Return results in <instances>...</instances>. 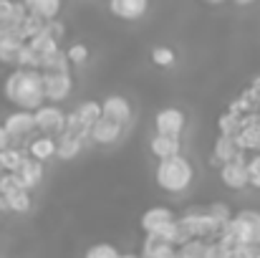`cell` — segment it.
Returning <instances> with one entry per match:
<instances>
[{"mask_svg":"<svg viewBox=\"0 0 260 258\" xmlns=\"http://www.w3.org/2000/svg\"><path fill=\"white\" fill-rule=\"evenodd\" d=\"M174 220V213L170 208H165V205H154V208H147L144 213H142V231L147 233V236H157V233H162L167 225H172Z\"/></svg>","mask_w":260,"mask_h":258,"instance_id":"obj_8","label":"cell"},{"mask_svg":"<svg viewBox=\"0 0 260 258\" xmlns=\"http://www.w3.org/2000/svg\"><path fill=\"white\" fill-rule=\"evenodd\" d=\"M149 150H152V155L162 162V160H170V157H179L182 142H179V139H170V137L154 134V137L149 139Z\"/></svg>","mask_w":260,"mask_h":258,"instance_id":"obj_15","label":"cell"},{"mask_svg":"<svg viewBox=\"0 0 260 258\" xmlns=\"http://www.w3.org/2000/svg\"><path fill=\"white\" fill-rule=\"evenodd\" d=\"M25 160H28V155H25V150L18 147V145H13L10 150L0 152V167H3V172H10V175L20 172V167L25 165Z\"/></svg>","mask_w":260,"mask_h":258,"instance_id":"obj_19","label":"cell"},{"mask_svg":"<svg viewBox=\"0 0 260 258\" xmlns=\"http://www.w3.org/2000/svg\"><path fill=\"white\" fill-rule=\"evenodd\" d=\"M46 33L53 36L56 41H61V38L66 36V25H63L61 20H51V23H46Z\"/></svg>","mask_w":260,"mask_h":258,"instance_id":"obj_33","label":"cell"},{"mask_svg":"<svg viewBox=\"0 0 260 258\" xmlns=\"http://www.w3.org/2000/svg\"><path fill=\"white\" fill-rule=\"evenodd\" d=\"M3 94L10 104H15L20 111H38L46 101V86H43V74L41 71H23L15 69L5 84Z\"/></svg>","mask_w":260,"mask_h":258,"instance_id":"obj_1","label":"cell"},{"mask_svg":"<svg viewBox=\"0 0 260 258\" xmlns=\"http://www.w3.org/2000/svg\"><path fill=\"white\" fill-rule=\"evenodd\" d=\"M84 258H121V253L111 243H96V246L88 248Z\"/></svg>","mask_w":260,"mask_h":258,"instance_id":"obj_28","label":"cell"},{"mask_svg":"<svg viewBox=\"0 0 260 258\" xmlns=\"http://www.w3.org/2000/svg\"><path fill=\"white\" fill-rule=\"evenodd\" d=\"M205 258H230V248L225 243H220V241H210Z\"/></svg>","mask_w":260,"mask_h":258,"instance_id":"obj_32","label":"cell"},{"mask_svg":"<svg viewBox=\"0 0 260 258\" xmlns=\"http://www.w3.org/2000/svg\"><path fill=\"white\" fill-rule=\"evenodd\" d=\"M43 86H46V99L48 101H66L71 96V74L66 76H56V74H43Z\"/></svg>","mask_w":260,"mask_h":258,"instance_id":"obj_11","label":"cell"},{"mask_svg":"<svg viewBox=\"0 0 260 258\" xmlns=\"http://www.w3.org/2000/svg\"><path fill=\"white\" fill-rule=\"evenodd\" d=\"M192 177H194V167L187 157H170V160H162L154 170V180L157 185L165 190V192H172L179 195L184 192L189 185H192Z\"/></svg>","mask_w":260,"mask_h":258,"instance_id":"obj_3","label":"cell"},{"mask_svg":"<svg viewBox=\"0 0 260 258\" xmlns=\"http://www.w3.org/2000/svg\"><path fill=\"white\" fill-rule=\"evenodd\" d=\"M184 124H187V117H184L182 109L165 106V109H159L157 117H154V134L170 137V139H179L182 132H184Z\"/></svg>","mask_w":260,"mask_h":258,"instance_id":"obj_5","label":"cell"},{"mask_svg":"<svg viewBox=\"0 0 260 258\" xmlns=\"http://www.w3.org/2000/svg\"><path fill=\"white\" fill-rule=\"evenodd\" d=\"M121 258H142V256H137V253H121Z\"/></svg>","mask_w":260,"mask_h":258,"instance_id":"obj_36","label":"cell"},{"mask_svg":"<svg viewBox=\"0 0 260 258\" xmlns=\"http://www.w3.org/2000/svg\"><path fill=\"white\" fill-rule=\"evenodd\" d=\"M20 3H10V0H0V23H8L13 18H18Z\"/></svg>","mask_w":260,"mask_h":258,"instance_id":"obj_30","label":"cell"},{"mask_svg":"<svg viewBox=\"0 0 260 258\" xmlns=\"http://www.w3.org/2000/svg\"><path fill=\"white\" fill-rule=\"evenodd\" d=\"M18 177H20V182H23V187L30 192L41 180H43V162H38V160H33V157H28L25 160V165L20 167V172H15Z\"/></svg>","mask_w":260,"mask_h":258,"instance_id":"obj_17","label":"cell"},{"mask_svg":"<svg viewBox=\"0 0 260 258\" xmlns=\"http://www.w3.org/2000/svg\"><path fill=\"white\" fill-rule=\"evenodd\" d=\"M248 172H250V187L260 190V152L248 160Z\"/></svg>","mask_w":260,"mask_h":258,"instance_id":"obj_31","label":"cell"},{"mask_svg":"<svg viewBox=\"0 0 260 258\" xmlns=\"http://www.w3.org/2000/svg\"><path fill=\"white\" fill-rule=\"evenodd\" d=\"M255 256H258V251L250 248V246H238V248L230 251V258H255Z\"/></svg>","mask_w":260,"mask_h":258,"instance_id":"obj_34","label":"cell"},{"mask_svg":"<svg viewBox=\"0 0 260 258\" xmlns=\"http://www.w3.org/2000/svg\"><path fill=\"white\" fill-rule=\"evenodd\" d=\"M217 129H220V137H233V139H238V137L243 134V129H245V117H240V114H235V111L228 109L225 114H220Z\"/></svg>","mask_w":260,"mask_h":258,"instance_id":"obj_16","label":"cell"},{"mask_svg":"<svg viewBox=\"0 0 260 258\" xmlns=\"http://www.w3.org/2000/svg\"><path fill=\"white\" fill-rule=\"evenodd\" d=\"M66 119L69 114L58 106V104H43L38 111H36V124H38V132L46 134V137H61L66 132Z\"/></svg>","mask_w":260,"mask_h":258,"instance_id":"obj_4","label":"cell"},{"mask_svg":"<svg viewBox=\"0 0 260 258\" xmlns=\"http://www.w3.org/2000/svg\"><path fill=\"white\" fill-rule=\"evenodd\" d=\"M109 10L114 15H119L121 20H139L149 10V5H147V0H111Z\"/></svg>","mask_w":260,"mask_h":258,"instance_id":"obj_13","label":"cell"},{"mask_svg":"<svg viewBox=\"0 0 260 258\" xmlns=\"http://www.w3.org/2000/svg\"><path fill=\"white\" fill-rule=\"evenodd\" d=\"M101 109H104V119L109 122H116V124H126L129 117H132V104L126 101V96H119V94H111L101 101Z\"/></svg>","mask_w":260,"mask_h":258,"instance_id":"obj_9","label":"cell"},{"mask_svg":"<svg viewBox=\"0 0 260 258\" xmlns=\"http://www.w3.org/2000/svg\"><path fill=\"white\" fill-rule=\"evenodd\" d=\"M10 147H13V139H10L8 129L0 124V152H5V150H10Z\"/></svg>","mask_w":260,"mask_h":258,"instance_id":"obj_35","label":"cell"},{"mask_svg":"<svg viewBox=\"0 0 260 258\" xmlns=\"http://www.w3.org/2000/svg\"><path fill=\"white\" fill-rule=\"evenodd\" d=\"M3 200L8 203V210H10V213H25V210L30 208V192H28V190L8 192V195H3Z\"/></svg>","mask_w":260,"mask_h":258,"instance_id":"obj_24","label":"cell"},{"mask_svg":"<svg viewBox=\"0 0 260 258\" xmlns=\"http://www.w3.org/2000/svg\"><path fill=\"white\" fill-rule=\"evenodd\" d=\"M220 243H225L230 251L238 246H250L260 251V210H240L220 233L217 238Z\"/></svg>","mask_w":260,"mask_h":258,"instance_id":"obj_2","label":"cell"},{"mask_svg":"<svg viewBox=\"0 0 260 258\" xmlns=\"http://www.w3.org/2000/svg\"><path fill=\"white\" fill-rule=\"evenodd\" d=\"M152 61L162 69H170V66H174V51L170 46H154L152 48Z\"/></svg>","mask_w":260,"mask_h":258,"instance_id":"obj_27","label":"cell"},{"mask_svg":"<svg viewBox=\"0 0 260 258\" xmlns=\"http://www.w3.org/2000/svg\"><path fill=\"white\" fill-rule=\"evenodd\" d=\"M220 180H222V185L230 187V190H245V187H250V172H248L245 155L238 157L235 162L222 165V167H220Z\"/></svg>","mask_w":260,"mask_h":258,"instance_id":"obj_7","label":"cell"},{"mask_svg":"<svg viewBox=\"0 0 260 258\" xmlns=\"http://www.w3.org/2000/svg\"><path fill=\"white\" fill-rule=\"evenodd\" d=\"M41 74H56V76H66V74H71V61H69L66 51H58V53L48 56V59L43 61Z\"/></svg>","mask_w":260,"mask_h":258,"instance_id":"obj_22","label":"cell"},{"mask_svg":"<svg viewBox=\"0 0 260 258\" xmlns=\"http://www.w3.org/2000/svg\"><path fill=\"white\" fill-rule=\"evenodd\" d=\"M28 46H30V48H33L43 61H46L48 56H53V53H58V51H61V48H58V41H56L53 36H48V33H46V28H43L33 41H28Z\"/></svg>","mask_w":260,"mask_h":258,"instance_id":"obj_20","label":"cell"},{"mask_svg":"<svg viewBox=\"0 0 260 258\" xmlns=\"http://www.w3.org/2000/svg\"><path fill=\"white\" fill-rule=\"evenodd\" d=\"M58 155V137H46V134H38L36 139H30L28 145V157L38 160V162H48L51 157Z\"/></svg>","mask_w":260,"mask_h":258,"instance_id":"obj_12","label":"cell"},{"mask_svg":"<svg viewBox=\"0 0 260 258\" xmlns=\"http://www.w3.org/2000/svg\"><path fill=\"white\" fill-rule=\"evenodd\" d=\"M84 122H86L88 127H93L96 122H101L104 119V109H101V101H93V99H88V101H81L76 109H74Z\"/></svg>","mask_w":260,"mask_h":258,"instance_id":"obj_23","label":"cell"},{"mask_svg":"<svg viewBox=\"0 0 260 258\" xmlns=\"http://www.w3.org/2000/svg\"><path fill=\"white\" fill-rule=\"evenodd\" d=\"M121 132H124V127H121V124L109 122V119H101V122H96V124L91 127V142H96V145H104V147H106V145L119 142Z\"/></svg>","mask_w":260,"mask_h":258,"instance_id":"obj_14","label":"cell"},{"mask_svg":"<svg viewBox=\"0 0 260 258\" xmlns=\"http://www.w3.org/2000/svg\"><path fill=\"white\" fill-rule=\"evenodd\" d=\"M25 5H28V13H33V15L41 18L43 23L56 20V15L61 13V3H58V0H30V3H25Z\"/></svg>","mask_w":260,"mask_h":258,"instance_id":"obj_18","label":"cell"},{"mask_svg":"<svg viewBox=\"0 0 260 258\" xmlns=\"http://www.w3.org/2000/svg\"><path fill=\"white\" fill-rule=\"evenodd\" d=\"M3 127L8 129V134H10L13 142L25 139V137H30L33 132H38L36 114H33V111H20V109H15L13 114H8L5 122H3Z\"/></svg>","mask_w":260,"mask_h":258,"instance_id":"obj_6","label":"cell"},{"mask_svg":"<svg viewBox=\"0 0 260 258\" xmlns=\"http://www.w3.org/2000/svg\"><path fill=\"white\" fill-rule=\"evenodd\" d=\"M84 150V142L79 139V137H74V134H69V132H63L61 137H58V160H63V162H69V160H74V157H79V152Z\"/></svg>","mask_w":260,"mask_h":258,"instance_id":"obj_21","label":"cell"},{"mask_svg":"<svg viewBox=\"0 0 260 258\" xmlns=\"http://www.w3.org/2000/svg\"><path fill=\"white\" fill-rule=\"evenodd\" d=\"M243 155H245V152L240 150L238 139H233V137H217V139H215V147H212V165L222 167V165H228V162H235V160L243 157Z\"/></svg>","mask_w":260,"mask_h":258,"instance_id":"obj_10","label":"cell"},{"mask_svg":"<svg viewBox=\"0 0 260 258\" xmlns=\"http://www.w3.org/2000/svg\"><path fill=\"white\" fill-rule=\"evenodd\" d=\"M255 258H260V251H258V256H255Z\"/></svg>","mask_w":260,"mask_h":258,"instance_id":"obj_37","label":"cell"},{"mask_svg":"<svg viewBox=\"0 0 260 258\" xmlns=\"http://www.w3.org/2000/svg\"><path fill=\"white\" fill-rule=\"evenodd\" d=\"M66 132L69 134H74V137H79L81 142H86L91 139V127H88L86 122L76 114V111H69V119H66Z\"/></svg>","mask_w":260,"mask_h":258,"instance_id":"obj_25","label":"cell"},{"mask_svg":"<svg viewBox=\"0 0 260 258\" xmlns=\"http://www.w3.org/2000/svg\"><path fill=\"white\" fill-rule=\"evenodd\" d=\"M0 200H3V192H0Z\"/></svg>","mask_w":260,"mask_h":258,"instance_id":"obj_38","label":"cell"},{"mask_svg":"<svg viewBox=\"0 0 260 258\" xmlns=\"http://www.w3.org/2000/svg\"><path fill=\"white\" fill-rule=\"evenodd\" d=\"M0 170H3V167H0Z\"/></svg>","mask_w":260,"mask_h":258,"instance_id":"obj_39","label":"cell"},{"mask_svg":"<svg viewBox=\"0 0 260 258\" xmlns=\"http://www.w3.org/2000/svg\"><path fill=\"white\" fill-rule=\"evenodd\" d=\"M66 56H69L71 64H86V59H88L86 43H71V46L66 48Z\"/></svg>","mask_w":260,"mask_h":258,"instance_id":"obj_29","label":"cell"},{"mask_svg":"<svg viewBox=\"0 0 260 258\" xmlns=\"http://www.w3.org/2000/svg\"><path fill=\"white\" fill-rule=\"evenodd\" d=\"M207 213H210V218H212V220H215L220 228H225V225H228V223L235 218L225 203H212V205H207Z\"/></svg>","mask_w":260,"mask_h":258,"instance_id":"obj_26","label":"cell"}]
</instances>
